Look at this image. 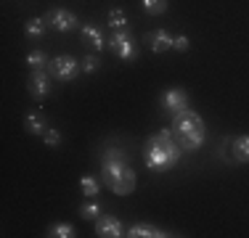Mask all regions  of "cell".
I'll list each match as a JSON object with an SVG mask.
<instances>
[{
	"label": "cell",
	"instance_id": "obj_1",
	"mask_svg": "<svg viewBox=\"0 0 249 238\" xmlns=\"http://www.w3.org/2000/svg\"><path fill=\"white\" fill-rule=\"evenodd\" d=\"M101 183L117 196H130L135 190V170L130 167V159L120 146H109L101 153Z\"/></svg>",
	"mask_w": 249,
	"mask_h": 238
},
{
	"label": "cell",
	"instance_id": "obj_2",
	"mask_svg": "<svg viewBox=\"0 0 249 238\" xmlns=\"http://www.w3.org/2000/svg\"><path fill=\"white\" fill-rule=\"evenodd\" d=\"M183 156V148L178 146V138H175V130H159L157 135H151L146 140V153H143V162L149 170L154 172H167L180 162Z\"/></svg>",
	"mask_w": 249,
	"mask_h": 238
},
{
	"label": "cell",
	"instance_id": "obj_3",
	"mask_svg": "<svg viewBox=\"0 0 249 238\" xmlns=\"http://www.w3.org/2000/svg\"><path fill=\"white\" fill-rule=\"evenodd\" d=\"M80 71V61L74 56H56L53 61L48 64V74L58 82H72Z\"/></svg>",
	"mask_w": 249,
	"mask_h": 238
},
{
	"label": "cell",
	"instance_id": "obj_4",
	"mask_svg": "<svg viewBox=\"0 0 249 238\" xmlns=\"http://www.w3.org/2000/svg\"><path fill=\"white\" fill-rule=\"evenodd\" d=\"M109 51L122 61H135V40L127 29H120L109 37Z\"/></svg>",
	"mask_w": 249,
	"mask_h": 238
},
{
	"label": "cell",
	"instance_id": "obj_5",
	"mask_svg": "<svg viewBox=\"0 0 249 238\" xmlns=\"http://www.w3.org/2000/svg\"><path fill=\"white\" fill-rule=\"evenodd\" d=\"M45 21H48L56 32H74V29H80V19H77L72 11H67V8H53V11H48Z\"/></svg>",
	"mask_w": 249,
	"mask_h": 238
},
{
	"label": "cell",
	"instance_id": "obj_6",
	"mask_svg": "<svg viewBox=\"0 0 249 238\" xmlns=\"http://www.w3.org/2000/svg\"><path fill=\"white\" fill-rule=\"evenodd\" d=\"M204 127V119H201L194 109H183L173 114V130L175 135H186V133H194V130Z\"/></svg>",
	"mask_w": 249,
	"mask_h": 238
},
{
	"label": "cell",
	"instance_id": "obj_7",
	"mask_svg": "<svg viewBox=\"0 0 249 238\" xmlns=\"http://www.w3.org/2000/svg\"><path fill=\"white\" fill-rule=\"evenodd\" d=\"M159 103H162L164 111L178 114V111L188 109V93L180 90V87H170V90H164L162 95H159Z\"/></svg>",
	"mask_w": 249,
	"mask_h": 238
},
{
	"label": "cell",
	"instance_id": "obj_8",
	"mask_svg": "<svg viewBox=\"0 0 249 238\" xmlns=\"http://www.w3.org/2000/svg\"><path fill=\"white\" fill-rule=\"evenodd\" d=\"M51 93V74L48 69H35L29 74V95L35 101H45Z\"/></svg>",
	"mask_w": 249,
	"mask_h": 238
},
{
	"label": "cell",
	"instance_id": "obj_9",
	"mask_svg": "<svg viewBox=\"0 0 249 238\" xmlns=\"http://www.w3.org/2000/svg\"><path fill=\"white\" fill-rule=\"evenodd\" d=\"M96 236L98 238H122L124 228L114 214H101V217L96 220Z\"/></svg>",
	"mask_w": 249,
	"mask_h": 238
},
{
	"label": "cell",
	"instance_id": "obj_10",
	"mask_svg": "<svg viewBox=\"0 0 249 238\" xmlns=\"http://www.w3.org/2000/svg\"><path fill=\"white\" fill-rule=\"evenodd\" d=\"M124 236L127 238H170L175 233H167V230L157 228V225H149V222H135L124 230Z\"/></svg>",
	"mask_w": 249,
	"mask_h": 238
},
{
	"label": "cell",
	"instance_id": "obj_11",
	"mask_svg": "<svg viewBox=\"0 0 249 238\" xmlns=\"http://www.w3.org/2000/svg\"><path fill=\"white\" fill-rule=\"evenodd\" d=\"M146 43H149L151 53H164V51H173L175 37L167 32V29H157V32L146 34Z\"/></svg>",
	"mask_w": 249,
	"mask_h": 238
},
{
	"label": "cell",
	"instance_id": "obj_12",
	"mask_svg": "<svg viewBox=\"0 0 249 238\" xmlns=\"http://www.w3.org/2000/svg\"><path fill=\"white\" fill-rule=\"evenodd\" d=\"M178 138V146L183 148V151H199L201 146H204V140H207V130L204 127H199V130H194V133H186V135H175Z\"/></svg>",
	"mask_w": 249,
	"mask_h": 238
},
{
	"label": "cell",
	"instance_id": "obj_13",
	"mask_svg": "<svg viewBox=\"0 0 249 238\" xmlns=\"http://www.w3.org/2000/svg\"><path fill=\"white\" fill-rule=\"evenodd\" d=\"M80 32H82V37H85V43L93 45V51H104V48H109V40L101 34V29L96 27V24H82Z\"/></svg>",
	"mask_w": 249,
	"mask_h": 238
},
{
	"label": "cell",
	"instance_id": "obj_14",
	"mask_svg": "<svg viewBox=\"0 0 249 238\" xmlns=\"http://www.w3.org/2000/svg\"><path fill=\"white\" fill-rule=\"evenodd\" d=\"M231 153H233V162L249 164V135H239L231 143Z\"/></svg>",
	"mask_w": 249,
	"mask_h": 238
},
{
	"label": "cell",
	"instance_id": "obj_15",
	"mask_svg": "<svg viewBox=\"0 0 249 238\" xmlns=\"http://www.w3.org/2000/svg\"><path fill=\"white\" fill-rule=\"evenodd\" d=\"M80 190L88 196V199H96V196L101 193V180L93 175H82L80 177Z\"/></svg>",
	"mask_w": 249,
	"mask_h": 238
},
{
	"label": "cell",
	"instance_id": "obj_16",
	"mask_svg": "<svg viewBox=\"0 0 249 238\" xmlns=\"http://www.w3.org/2000/svg\"><path fill=\"white\" fill-rule=\"evenodd\" d=\"M45 29H48V21H45V19H29L24 24V34L29 40H40L45 34Z\"/></svg>",
	"mask_w": 249,
	"mask_h": 238
},
{
	"label": "cell",
	"instance_id": "obj_17",
	"mask_svg": "<svg viewBox=\"0 0 249 238\" xmlns=\"http://www.w3.org/2000/svg\"><path fill=\"white\" fill-rule=\"evenodd\" d=\"M106 24L111 27V32H120V29H127V14L122 8H111L109 11V19Z\"/></svg>",
	"mask_w": 249,
	"mask_h": 238
},
{
	"label": "cell",
	"instance_id": "obj_18",
	"mask_svg": "<svg viewBox=\"0 0 249 238\" xmlns=\"http://www.w3.org/2000/svg\"><path fill=\"white\" fill-rule=\"evenodd\" d=\"M27 133L29 135H43L45 133V130H48V127H45V119H43V114H37V111H32V114H27Z\"/></svg>",
	"mask_w": 249,
	"mask_h": 238
},
{
	"label": "cell",
	"instance_id": "obj_19",
	"mask_svg": "<svg viewBox=\"0 0 249 238\" xmlns=\"http://www.w3.org/2000/svg\"><path fill=\"white\" fill-rule=\"evenodd\" d=\"M141 8L149 16H159L170 8V0H141Z\"/></svg>",
	"mask_w": 249,
	"mask_h": 238
},
{
	"label": "cell",
	"instance_id": "obj_20",
	"mask_svg": "<svg viewBox=\"0 0 249 238\" xmlns=\"http://www.w3.org/2000/svg\"><path fill=\"white\" fill-rule=\"evenodd\" d=\"M101 212H104V206H101V201H85V204H80V217L82 220H98Z\"/></svg>",
	"mask_w": 249,
	"mask_h": 238
},
{
	"label": "cell",
	"instance_id": "obj_21",
	"mask_svg": "<svg viewBox=\"0 0 249 238\" xmlns=\"http://www.w3.org/2000/svg\"><path fill=\"white\" fill-rule=\"evenodd\" d=\"M27 64H29V69H48V56H45V53L43 51H32V53H29V56H27Z\"/></svg>",
	"mask_w": 249,
	"mask_h": 238
},
{
	"label": "cell",
	"instance_id": "obj_22",
	"mask_svg": "<svg viewBox=\"0 0 249 238\" xmlns=\"http://www.w3.org/2000/svg\"><path fill=\"white\" fill-rule=\"evenodd\" d=\"M48 236L51 238H72L74 228L69 222H58V225H51V228H48Z\"/></svg>",
	"mask_w": 249,
	"mask_h": 238
},
{
	"label": "cell",
	"instance_id": "obj_23",
	"mask_svg": "<svg viewBox=\"0 0 249 238\" xmlns=\"http://www.w3.org/2000/svg\"><path fill=\"white\" fill-rule=\"evenodd\" d=\"M43 143H45V146H48V148H58V146H61V143H64V135L58 133L56 127H48V130H45V133H43Z\"/></svg>",
	"mask_w": 249,
	"mask_h": 238
},
{
	"label": "cell",
	"instance_id": "obj_24",
	"mask_svg": "<svg viewBox=\"0 0 249 238\" xmlns=\"http://www.w3.org/2000/svg\"><path fill=\"white\" fill-rule=\"evenodd\" d=\"M101 69V58L98 56H82V61H80V71H85V74H93V71H98Z\"/></svg>",
	"mask_w": 249,
	"mask_h": 238
},
{
	"label": "cell",
	"instance_id": "obj_25",
	"mask_svg": "<svg viewBox=\"0 0 249 238\" xmlns=\"http://www.w3.org/2000/svg\"><path fill=\"white\" fill-rule=\"evenodd\" d=\"M188 48H191V40H188L186 34H180V37H175V43H173V51H178V53H186Z\"/></svg>",
	"mask_w": 249,
	"mask_h": 238
}]
</instances>
